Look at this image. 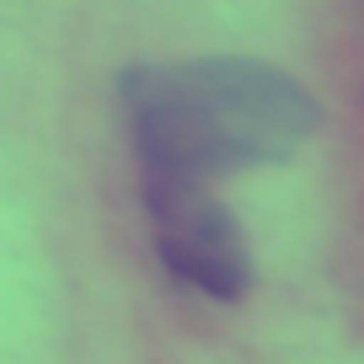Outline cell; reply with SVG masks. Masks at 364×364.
<instances>
[{
	"mask_svg": "<svg viewBox=\"0 0 364 364\" xmlns=\"http://www.w3.org/2000/svg\"><path fill=\"white\" fill-rule=\"evenodd\" d=\"M129 129L145 177L198 182L257 161H284L316 124V102L257 59L139 65L124 75Z\"/></svg>",
	"mask_w": 364,
	"mask_h": 364,
	"instance_id": "obj_1",
	"label": "cell"
},
{
	"mask_svg": "<svg viewBox=\"0 0 364 364\" xmlns=\"http://www.w3.org/2000/svg\"><path fill=\"white\" fill-rule=\"evenodd\" d=\"M145 204L156 220V252L171 279L193 284L209 300H236L247 289L252 257L225 204H215L198 182L171 177H145Z\"/></svg>",
	"mask_w": 364,
	"mask_h": 364,
	"instance_id": "obj_2",
	"label": "cell"
}]
</instances>
